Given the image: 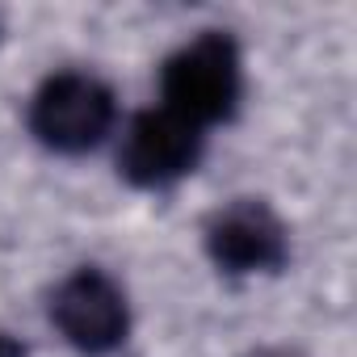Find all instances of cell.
I'll return each instance as SVG.
<instances>
[{"label": "cell", "mask_w": 357, "mask_h": 357, "mask_svg": "<svg viewBox=\"0 0 357 357\" xmlns=\"http://www.w3.org/2000/svg\"><path fill=\"white\" fill-rule=\"evenodd\" d=\"M160 89H164V105L181 114L185 122H194L198 130L227 122L244 93V63L236 38L206 30L185 47H176L164 59Z\"/></svg>", "instance_id": "cell-1"}, {"label": "cell", "mask_w": 357, "mask_h": 357, "mask_svg": "<svg viewBox=\"0 0 357 357\" xmlns=\"http://www.w3.org/2000/svg\"><path fill=\"white\" fill-rule=\"evenodd\" d=\"M118 105L105 80L89 72H55L30 101V130L43 147L59 155H80L105 143L114 130Z\"/></svg>", "instance_id": "cell-2"}, {"label": "cell", "mask_w": 357, "mask_h": 357, "mask_svg": "<svg viewBox=\"0 0 357 357\" xmlns=\"http://www.w3.org/2000/svg\"><path fill=\"white\" fill-rule=\"evenodd\" d=\"M202 147H206V135L194 122L172 114L168 105H155V109H143L130 118V126L122 135L118 168L139 190H164L198 168Z\"/></svg>", "instance_id": "cell-3"}, {"label": "cell", "mask_w": 357, "mask_h": 357, "mask_svg": "<svg viewBox=\"0 0 357 357\" xmlns=\"http://www.w3.org/2000/svg\"><path fill=\"white\" fill-rule=\"evenodd\" d=\"M51 324L63 332L68 344H76L89 357L114 353L126 340V328H130L126 294L109 273L76 269L51 294Z\"/></svg>", "instance_id": "cell-4"}, {"label": "cell", "mask_w": 357, "mask_h": 357, "mask_svg": "<svg viewBox=\"0 0 357 357\" xmlns=\"http://www.w3.org/2000/svg\"><path fill=\"white\" fill-rule=\"evenodd\" d=\"M206 252L227 273H273L286 265V227L282 219L257 202L240 198L227 211H219L206 227Z\"/></svg>", "instance_id": "cell-5"}, {"label": "cell", "mask_w": 357, "mask_h": 357, "mask_svg": "<svg viewBox=\"0 0 357 357\" xmlns=\"http://www.w3.org/2000/svg\"><path fill=\"white\" fill-rule=\"evenodd\" d=\"M0 357H22V349H17L9 336H0Z\"/></svg>", "instance_id": "cell-6"}, {"label": "cell", "mask_w": 357, "mask_h": 357, "mask_svg": "<svg viewBox=\"0 0 357 357\" xmlns=\"http://www.w3.org/2000/svg\"><path fill=\"white\" fill-rule=\"evenodd\" d=\"M252 357H290V353H273V349H261V353H252Z\"/></svg>", "instance_id": "cell-7"}]
</instances>
